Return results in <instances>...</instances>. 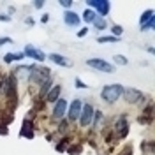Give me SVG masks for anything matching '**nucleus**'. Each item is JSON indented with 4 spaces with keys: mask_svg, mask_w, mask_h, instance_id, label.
I'll return each instance as SVG.
<instances>
[{
    "mask_svg": "<svg viewBox=\"0 0 155 155\" xmlns=\"http://www.w3.org/2000/svg\"><path fill=\"white\" fill-rule=\"evenodd\" d=\"M49 69L48 67H37V65H32V71H30V81H34V83H44L46 79H49Z\"/></svg>",
    "mask_w": 155,
    "mask_h": 155,
    "instance_id": "obj_2",
    "label": "nucleus"
},
{
    "mask_svg": "<svg viewBox=\"0 0 155 155\" xmlns=\"http://www.w3.org/2000/svg\"><path fill=\"white\" fill-rule=\"evenodd\" d=\"M60 92H62V87H60V85H55V87H53V88L48 92L46 101H48V102H57L58 97H60Z\"/></svg>",
    "mask_w": 155,
    "mask_h": 155,
    "instance_id": "obj_14",
    "label": "nucleus"
},
{
    "mask_svg": "<svg viewBox=\"0 0 155 155\" xmlns=\"http://www.w3.org/2000/svg\"><path fill=\"white\" fill-rule=\"evenodd\" d=\"M94 106L92 104H85V106L81 107V115H79V124L83 127H87V125H90L92 124V118H94Z\"/></svg>",
    "mask_w": 155,
    "mask_h": 155,
    "instance_id": "obj_5",
    "label": "nucleus"
},
{
    "mask_svg": "<svg viewBox=\"0 0 155 155\" xmlns=\"http://www.w3.org/2000/svg\"><path fill=\"white\" fill-rule=\"evenodd\" d=\"M97 42H101V44H106V42H118V39L113 37V35H107V37H99Z\"/></svg>",
    "mask_w": 155,
    "mask_h": 155,
    "instance_id": "obj_23",
    "label": "nucleus"
},
{
    "mask_svg": "<svg viewBox=\"0 0 155 155\" xmlns=\"http://www.w3.org/2000/svg\"><path fill=\"white\" fill-rule=\"evenodd\" d=\"M115 129H116V132H118V136H120L122 139L127 137V134H129V122H127L125 116H120V118L116 120Z\"/></svg>",
    "mask_w": 155,
    "mask_h": 155,
    "instance_id": "obj_8",
    "label": "nucleus"
},
{
    "mask_svg": "<svg viewBox=\"0 0 155 155\" xmlns=\"http://www.w3.org/2000/svg\"><path fill=\"white\" fill-rule=\"evenodd\" d=\"M101 120H102V113L101 111H94V118H92V124H94V127H99V124H101Z\"/></svg>",
    "mask_w": 155,
    "mask_h": 155,
    "instance_id": "obj_20",
    "label": "nucleus"
},
{
    "mask_svg": "<svg viewBox=\"0 0 155 155\" xmlns=\"http://www.w3.org/2000/svg\"><path fill=\"white\" fill-rule=\"evenodd\" d=\"M49 19V16L48 14H44V16H42V18H41V21H42V23H46V21H48Z\"/></svg>",
    "mask_w": 155,
    "mask_h": 155,
    "instance_id": "obj_37",
    "label": "nucleus"
},
{
    "mask_svg": "<svg viewBox=\"0 0 155 155\" xmlns=\"http://www.w3.org/2000/svg\"><path fill=\"white\" fill-rule=\"evenodd\" d=\"M49 88H51V81H49V79H46L44 83H41V92H39V97H41V99H44V97L48 95Z\"/></svg>",
    "mask_w": 155,
    "mask_h": 155,
    "instance_id": "obj_17",
    "label": "nucleus"
},
{
    "mask_svg": "<svg viewBox=\"0 0 155 155\" xmlns=\"http://www.w3.org/2000/svg\"><path fill=\"white\" fill-rule=\"evenodd\" d=\"M60 5L62 7H71L72 5V0H60Z\"/></svg>",
    "mask_w": 155,
    "mask_h": 155,
    "instance_id": "obj_29",
    "label": "nucleus"
},
{
    "mask_svg": "<svg viewBox=\"0 0 155 155\" xmlns=\"http://www.w3.org/2000/svg\"><path fill=\"white\" fill-rule=\"evenodd\" d=\"M87 65L92 69H95V71H101V72H107V74L115 72V67L109 62L102 60V58H90V60H87Z\"/></svg>",
    "mask_w": 155,
    "mask_h": 155,
    "instance_id": "obj_3",
    "label": "nucleus"
},
{
    "mask_svg": "<svg viewBox=\"0 0 155 155\" xmlns=\"http://www.w3.org/2000/svg\"><path fill=\"white\" fill-rule=\"evenodd\" d=\"M9 16H4V14H0V21H9Z\"/></svg>",
    "mask_w": 155,
    "mask_h": 155,
    "instance_id": "obj_36",
    "label": "nucleus"
},
{
    "mask_svg": "<svg viewBox=\"0 0 155 155\" xmlns=\"http://www.w3.org/2000/svg\"><path fill=\"white\" fill-rule=\"evenodd\" d=\"M81 150H83V146H81V145H72V146H69L67 153L69 155H79V153H81Z\"/></svg>",
    "mask_w": 155,
    "mask_h": 155,
    "instance_id": "obj_19",
    "label": "nucleus"
},
{
    "mask_svg": "<svg viewBox=\"0 0 155 155\" xmlns=\"http://www.w3.org/2000/svg\"><path fill=\"white\" fill-rule=\"evenodd\" d=\"M81 107H83V104H81V101H79V99H74V101L71 102V106L67 107L69 122H76V120H79V115H81Z\"/></svg>",
    "mask_w": 155,
    "mask_h": 155,
    "instance_id": "obj_6",
    "label": "nucleus"
},
{
    "mask_svg": "<svg viewBox=\"0 0 155 155\" xmlns=\"http://www.w3.org/2000/svg\"><path fill=\"white\" fill-rule=\"evenodd\" d=\"M94 25H95V28H99V30L106 28V21H104V18H95L94 19Z\"/></svg>",
    "mask_w": 155,
    "mask_h": 155,
    "instance_id": "obj_22",
    "label": "nucleus"
},
{
    "mask_svg": "<svg viewBox=\"0 0 155 155\" xmlns=\"http://www.w3.org/2000/svg\"><path fill=\"white\" fill-rule=\"evenodd\" d=\"M11 42H12V39L11 37H2L0 39V46H2V44H11Z\"/></svg>",
    "mask_w": 155,
    "mask_h": 155,
    "instance_id": "obj_30",
    "label": "nucleus"
},
{
    "mask_svg": "<svg viewBox=\"0 0 155 155\" xmlns=\"http://www.w3.org/2000/svg\"><path fill=\"white\" fill-rule=\"evenodd\" d=\"M9 132V129L5 127V124H0V134H7Z\"/></svg>",
    "mask_w": 155,
    "mask_h": 155,
    "instance_id": "obj_31",
    "label": "nucleus"
},
{
    "mask_svg": "<svg viewBox=\"0 0 155 155\" xmlns=\"http://www.w3.org/2000/svg\"><path fill=\"white\" fill-rule=\"evenodd\" d=\"M153 25H155V21H153V19H150L148 23L141 25V30H152V28H153Z\"/></svg>",
    "mask_w": 155,
    "mask_h": 155,
    "instance_id": "obj_27",
    "label": "nucleus"
},
{
    "mask_svg": "<svg viewBox=\"0 0 155 155\" xmlns=\"http://www.w3.org/2000/svg\"><path fill=\"white\" fill-rule=\"evenodd\" d=\"M95 18H97L95 11H92V9H85L83 11V21H87V23H94V19Z\"/></svg>",
    "mask_w": 155,
    "mask_h": 155,
    "instance_id": "obj_16",
    "label": "nucleus"
},
{
    "mask_svg": "<svg viewBox=\"0 0 155 155\" xmlns=\"http://www.w3.org/2000/svg\"><path fill=\"white\" fill-rule=\"evenodd\" d=\"M76 87H78V88H87V85H85V83H83L79 78H76Z\"/></svg>",
    "mask_w": 155,
    "mask_h": 155,
    "instance_id": "obj_32",
    "label": "nucleus"
},
{
    "mask_svg": "<svg viewBox=\"0 0 155 155\" xmlns=\"http://www.w3.org/2000/svg\"><path fill=\"white\" fill-rule=\"evenodd\" d=\"M23 57H25L23 53H7V55L4 57V62H5V64H12V62H16V60H21Z\"/></svg>",
    "mask_w": 155,
    "mask_h": 155,
    "instance_id": "obj_15",
    "label": "nucleus"
},
{
    "mask_svg": "<svg viewBox=\"0 0 155 155\" xmlns=\"http://www.w3.org/2000/svg\"><path fill=\"white\" fill-rule=\"evenodd\" d=\"M141 150L145 152V150H148V153H152L153 152V141H150V143H145V145H141Z\"/></svg>",
    "mask_w": 155,
    "mask_h": 155,
    "instance_id": "obj_25",
    "label": "nucleus"
},
{
    "mask_svg": "<svg viewBox=\"0 0 155 155\" xmlns=\"http://www.w3.org/2000/svg\"><path fill=\"white\" fill-rule=\"evenodd\" d=\"M90 7H95V14L99 12L101 16H107L109 14V11H111V4L107 2V0H88L87 2Z\"/></svg>",
    "mask_w": 155,
    "mask_h": 155,
    "instance_id": "obj_4",
    "label": "nucleus"
},
{
    "mask_svg": "<svg viewBox=\"0 0 155 155\" xmlns=\"http://www.w3.org/2000/svg\"><path fill=\"white\" fill-rule=\"evenodd\" d=\"M19 136H21V137H27V139H32V137H34V127H32V124H28V120L23 122V127H21Z\"/></svg>",
    "mask_w": 155,
    "mask_h": 155,
    "instance_id": "obj_13",
    "label": "nucleus"
},
{
    "mask_svg": "<svg viewBox=\"0 0 155 155\" xmlns=\"http://www.w3.org/2000/svg\"><path fill=\"white\" fill-rule=\"evenodd\" d=\"M115 62H116V64H120V65H125V64H127V58L122 57V55H115Z\"/></svg>",
    "mask_w": 155,
    "mask_h": 155,
    "instance_id": "obj_26",
    "label": "nucleus"
},
{
    "mask_svg": "<svg viewBox=\"0 0 155 155\" xmlns=\"http://www.w3.org/2000/svg\"><path fill=\"white\" fill-rule=\"evenodd\" d=\"M118 155H132V146H130V145L125 146V148H124V150H122Z\"/></svg>",
    "mask_w": 155,
    "mask_h": 155,
    "instance_id": "obj_28",
    "label": "nucleus"
},
{
    "mask_svg": "<svg viewBox=\"0 0 155 155\" xmlns=\"http://www.w3.org/2000/svg\"><path fill=\"white\" fill-rule=\"evenodd\" d=\"M25 23H27V25H34L35 21H34V19H32V18H27V19H25Z\"/></svg>",
    "mask_w": 155,
    "mask_h": 155,
    "instance_id": "obj_35",
    "label": "nucleus"
},
{
    "mask_svg": "<svg viewBox=\"0 0 155 155\" xmlns=\"http://www.w3.org/2000/svg\"><path fill=\"white\" fill-rule=\"evenodd\" d=\"M122 95H124V87L122 85H106V87L102 88V92H101L102 101L107 102V104L116 102Z\"/></svg>",
    "mask_w": 155,
    "mask_h": 155,
    "instance_id": "obj_1",
    "label": "nucleus"
},
{
    "mask_svg": "<svg viewBox=\"0 0 155 155\" xmlns=\"http://www.w3.org/2000/svg\"><path fill=\"white\" fill-rule=\"evenodd\" d=\"M87 34H88V28H81L79 32H78V37H85Z\"/></svg>",
    "mask_w": 155,
    "mask_h": 155,
    "instance_id": "obj_33",
    "label": "nucleus"
},
{
    "mask_svg": "<svg viewBox=\"0 0 155 155\" xmlns=\"http://www.w3.org/2000/svg\"><path fill=\"white\" fill-rule=\"evenodd\" d=\"M150 19H153V11L152 9L145 11V12L141 14V18H139V25H145V23H148Z\"/></svg>",
    "mask_w": 155,
    "mask_h": 155,
    "instance_id": "obj_18",
    "label": "nucleus"
},
{
    "mask_svg": "<svg viewBox=\"0 0 155 155\" xmlns=\"http://www.w3.org/2000/svg\"><path fill=\"white\" fill-rule=\"evenodd\" d=\"M49 60L55 62V64H58V65H64V67H71V65H72L71 60H67L65 57H62V55H58V53H51V55H49Z\"/></svg>",
    "mask_w": 155,
    "mask_h": 155,
    "instance_id": "obj_12",
    "label": "nucleus"
},
{
    "mask_svg": "<svg viewBox=\"0 0 155 155\" xmlns=\"http://www.w3.org/2000/svg\"><path fill=\"white\" fill-rule=\"evenodd\" d=\"M23 55L25 57H30V58H35L37 62H44V58H46V55L41 51V49L34 48V46H25V51H23Z\"/></svg>",
    "mask_w": 155,
    "mask_h": 155,
    "instance_id": "obj_10",
    "label": "nucleus"
},
{
    "mask_svg": "<svg viewBox=\"0 0 155 155\" xmlns=\"http://www.w3.org/2000/svg\"><path fill=\"white\" fill-rule=\"evenodd\" d=\"M42 5H44V2H34V7H35V9H41Z\"/></svg>",
    "mask_w": 155,
    "mask_h": 155,
    "instance_id": "obj_34",
    "label": "nucleus"
},
{
    "mask_svg": "<svg viewBox=\"0 0 155 155\" xmlns=\"http://www.w3.org/2000/svg\"><path fill=\"white\" fill-rule=\"evenodd\" d=\"M111 34H113V37L118 39L122 34H124V28H122L120 25H113V27H111Z\"/></svg>",
    "mask_w": 155,
    "mask_h": 155,
    "instance_id": "obj_21",
    "label": "nucleus"
},
{
    "mask_svg": "<svg viewBox=\"0 0 155 155\" xmlns=\"http://www.w3.org/2000/svg\"><path fill=\"white\" fill-rule=\"evenodd\" d=\"M124 99H125L129 104H136V102H139L141 99H143V92L141 90H137V88H124Z\"/></svg>",
    "mask_w": 155,
    "mask_h": 155,
    "instance_id": "obj_7",
    "label": "nucleus"
},
{
    "mask_svg": "<svg viewBox=\"0 0 155 155\" xmlns=\"http://www.w3.org/2000/svg\"><path fill=\"white\" fill-rule=\"evenodd\" d=\"M67 143H69V139H67V137H64V139L57 145V152H64V150H65V146H67Z\"/></svg>",
    "mask_w": 155,
    "mask_h": 155,
    "instance_id": "obj_24",
    "label": "nucleus"
},
{
    "mask_svg": "<svg viewBox=\"0 0 155 155\" xmlns=\"http://www.w3.org/2000/svg\"><path fill=\"white\" fill-rule=\"evenodd\" d=\"M65 113H67V102L64 99H58L57 102H55V107H53V118L60 120Z\"/></svg>",
    "mask_w": 155,
    "mask_h": 155,
    "instance_id": "obj_9",
    "label": "nucleus"
},
{
    "mask_svg": "<svg viewBox=\"0 0 155 155\" xmlns=\"http://www.w3.org/2000/svg\"><path fill=\"white\" fill-rule=\"evenodd\" d=\"M64 21H65V25H69V27H78L81 19H79V16H78L76 12L65 11V12H64Z\"/></svg>",
    "mask_w": 155,
    "mask_h": 155,
    "instance_id": "obj_11",
    "label": "nucleus"
}]
</instances>
